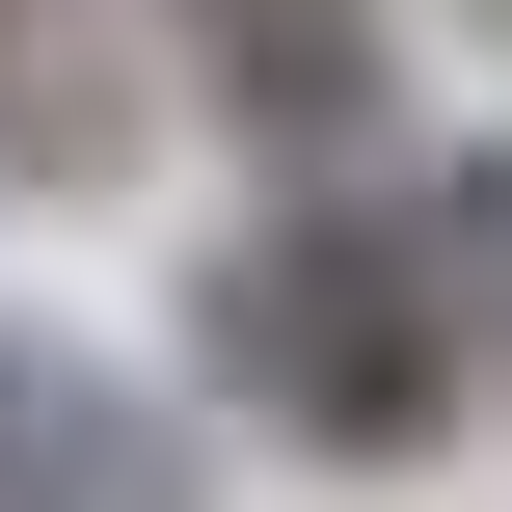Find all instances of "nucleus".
I'll return each mask as SVG.
<instances>
[{
    "mask_svg": "<svg viewBox=\"0 0 512 512\" xmlns=\"http://www.w3.org/2000/svg\"><path fill=\"white\" fill-rule=\"evenodd\" d=\"M189 378H243L297 459H432L459 378H486V324H459V270H432L378 189H270V216L189 270Z\"/></svg>",
    "mask_w": 512,
    "mask_h": 512,
    "instance_id": "obj_1",
    "label": "nucleus"
},
{
    "mask_svg": "<svg viewBox=\"0 0 512 512\" xmlns=\"http://www.w3.org/2000/svg\"><path fill=\"white\" fill-rule=\"evenodd\" d=\"M0 512H189V459H162V405H135L108 351L0 324Z\"/></svg>",
    "mask_w": 512,
    "mask_h": 512,
    "instance_id": "obj_2",
    "label": "nucleus"
},
{
    "mask_svg": "<svg viewBox=\"0 0 512 512\" xmlns=\"http://www.w3.org/2000/svg\"><path fill=\"white\" fill-rule=\"evenodd\" d=\"M162 27H189V81H216L270 162H324V135L378 108V0H162Z\"/></svg>",
    "mask_w": 512,
    "mask_h": 512,
    "instance_id": "obj_3",
    "label": "nucleus"
},
{
    "mask_svg": "<svg viewBox=\"0 0 512 512\" xmlns=\"http://www.w3.org/2000/svg\"><path fill=\"white\" fill-rule=\"evenodd\" d=\"M108 135H135V81H108V27H81V0H0V162H27V189H81Z\"/></svg>",
    "mask_w": 512,
    "mask_h": 512,
    "instance_id": "obj_4",
    "label": "nucleus"
},
{
    "mask_svg": "<svg viewBox=\"0 0 512 512\" xmlns=\"http://www.w3.org/2000/svg\"><path fill=\"white\" fill-rule=\"evenodd\" d=\"M432 270H459V324H486V378H512V135L432 189Z\"/></svg>",
    "mask_w": 512,
    "mask_h": 512,
    "instance_id": "obj_5",
    "label": "nucleus"
}]
</instances>
